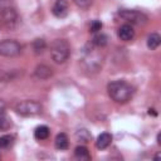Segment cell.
<instances>
[{"mask_svg":"<svg viewBox=\"0 0 161 161\" xmlns=\"http://www.w3.org/2000/svg\"><path fill=\"white\" fill-rule=\"evenodd\" d=\"M108 43V36L103 33H98L93 36V44L97 47H104Z\"/></svg>","mask_w":161,"mask_h":161,"instance_id":"cell-15","label":"cell"},{"mask_svg":"<svg viewBox=\"0 0 161 161\" xmlns=\"http://www.w3.org/2000/svg\"><path fill=\"white\" fill-rule=\"evenodd\" d=\"M10 127H11V119L5 113H1L0 114V131H6Z\"/></svg>","mask_w":161,"mask_h":161,"instance_id":"cell-17","label":"cell"},{"mask_svg":"<svg viewBox=\"0 0 161 161\" xmlns=\"http://www.w3.org/2000/svg\"><path fill=\"white\" fill-rule=\"evenodd\" d=\"M73 3H74L77 6H79V8L87 9V8H89V6L92 5L93 0H73Z\"/></svg>","mask_w":161,"mask_h":161,"instance_id":"cell-20","label":"cell"},{"mask_svg":"<svg viewBox=\"0 0 161 161\" xmlns=\"http://www.w3.org/2000/svg\"><path fill=\"white\" fill-rule=\"evenodd\" d=\"M161 43V36L157 33H152L147 38V47L150 49H156Z\"/></svg>","mask_w":161,"mask_h":161,"instance_id":"cell-13","label":"cell"},{"mask_svg":"<svg viewBox=\"0 0 161 161\" xmlns=\"http://www.w3.org/2000/svg\"><path fill=\"white\" fill-rule=\"evenodd\" d=\"M118 15L123 20H126L131 24H138L140 25V24H145L147 21V16L143 13L137 11V10H126L125 9V10H121L118 13Z\"/></svg>","mask_w":161,"mask_h":161,"instance_id":"cell-4","label":"cell"},{"mask_svg":"<svg viewBox=\"0 0 161 161\" xmlns=\"http://www.w3.org/2000/svg\"><path fill=\"white\" fill-rule=\"evenodd\" d=\"M70 54V47L64 39H55L50 45V55L55 63H64Z\"/></svg>","mask_w":161,"mask_h":161,"instance_id":"cell-2","label":"cell"},{"mask_svg":"<svg viewBox=\"0 0 161 161\" xmlns=\"http://www.w3.org/2000/svg\"><path fill=\"white\" fill-rule=\"evenodd\" d=\"M35 77H38L39 79H48L49 77H52L53 72H52V68H49L48 65L45 64H40L35 68V72H34Z\"/></svg>","mask_w":161,"mask_h":161,"instance_id":"cell-10","label":"cell"},{"mask_svg":"<svg viewBox=\"0 0 161 161\" xmlns=\"http://www.w3.org/2000/svg\"><path fill=\"white\" fill-rule=\"evenodd\" d=\"M69 142H68V137L65 133H58L55 137V147L58 150H65L68 147Z\"/></svg>","mask_w":161,"mask_h":161,"instance_id":"cell-11","label":"cell"},{"mask_svg":"<svg viewBox=\"0 0 161 161\" xmlns=\"http://www.w3.org/2000/svg\"><path fill=\"white\" fill-rule=\"evenodd\" d=\"M14 143L13 135H4L0 137V148H8Z\"/></svg>","mask_w":161,"mask_h":161,"instance_id":"cell-16","label":"cell"},{"mask_svg":"<svg viewBox=\"0 0 161 161\" xmlns=\"http://www.w3.org/2000/svg\"><path fill=\"white\" fill-rule=\"evenodd\" d=\"M68 10H69V5L67 0H57L52 8L53 14L57 18H64L68 15Z\"/></svg>","mask_w":161,"mask_h":161,"instance_id":"cell-7","label":"cell"},{"mask_svg":"<svg viewBox=\"0 0 161 161\" xmlns=\"http://www.w3.org/2000/svg\"><path fill=\"white\" fill-rule=\"evenodd\" d=\"M42 104L36 101H21L15 104V112L21 116H35L42 113Z\"/></svg>","mask_w":161,"mask_h":161,"instance_id":"cell-3","label":"cell"},{"mask_svg":"<svg viewBox=\"0 0 161 161\" xmlns=\"http://www.w3.org/2000/svg\"><path fill=\"white\" fill-rule=\"evenodd\" d=\"M0 157H1V156H0Z\"/></svg>","mask_w":161,"mask_h":161,"instance_id":"cell-24","label":"cell"},{"mask_svg":"<svg viewBox=\"0 0 161 161\" xmlns=\"http://www.w3.org/2000/svg\"><path fill=\"white\" fill-rule=\"evenodd\" d=\"M8 3H9V0H0V8L1 9L6 8L8 6Z\"/></svg>","mask_w":161,"mask_h":161,"instance_id":"cell-23","label":"cell"},{"mask_svg":"<svg viewBox=\"0 0 161 161\" xmlns=\"http://www.w3.org/2000/svg\"><path fill=\"white\" fill-rule=\"evenodd\" d=\"M118 36H119L121 40L128 42V40H131V39L135 36V30L132 29L131 25L125 24V25H122V26L118 29Z\"/></svg>","mask_w":161,"mask_h":161,"instance_id":"cell-8","label":"cell"},{"mask_svg":"<svg viewBox=\"0 0 161 161\" xmlns=\"http://www.w3.org/2000/svg\"><path fill=\"white\" fill-rule=\"evenodd\" d=\"M33 49L35 52V54H40L44 52L45 49V42L43 39H35L33 43Z\"/></svg>","mask_w":161,"mask_h":161,"instance_id":"cell-18","label":"cell"},{"mask_svg":"<svg viewBox=\"0 0 161 161\" xmlns=\"http://www.w3.org/2000/svg\"><path fill=\"white\" fill-rule=\"evenodd\" d=\"M49 133L50 131L47 126H38L34 131V136L36 140H47L49 137Z\"/></svg>","mask_w":161,"mask_h":161,"instance_id":"cell-12","label":"cell"},{"mask_svg":"<svg viewBox=\"0 0 161 161\" xmlns=\"http://www.w3.org/2000/svg\"><path fill=\"white\" fill-rule=\"evenodd\" d=\"M111 142H112V135L107 133V132H103L98 136V138L96 141V146L99 150H104L111 145Z\"/></svg>","mask_w":161,"mask_h":161,"instance_id":"cell-9","label":"cell"},{"mask_svg":"<svg viewBox=\"0 0 161 161\" xmlns=\"http://www.w3.org/2000/svg\"><path fill=\"white\" fill-rule=\"evenodd\" d=\"M4 111H5V102L3 99H0V114L1 113H5Z\"/></svg>","mask_w":161,"mask_h":161,"instance_id":"cell-22","label":"cell"},{"mask_svg":"<svg viewBox=\"0 0 161 161\" xmlns=\"http://www.w3.org/2000/svg\"><path fill=\"white\" fill-rule=\"evenodd\" d=\"M0 15H1L3 23H4V25L6 28H9V29H14L15 28V25L18 23V14L13 8L6 6V8L1 9Z\"/></svg>","mask_w":161,"mask_h":161,"instance_id":"cell-6","label":"cell"},{"mask_svg":"<svg viewBox=\"0 0 161 161\" xmlns=\"http://www.w3.org/2000/svg\"><path fill=\"white\" fill-rule=\"evenodd\" d=\"M75 136H77V138H78V140H80L82 142H88V141L91 140V133H89L87 130H84V128L78 130Z\"/></svg>","mask_w":161,"mask_h":161,"instance_id":"cell-19","label":"cell"},{"mask_svg":"<svg viewBox=\"0 0 161 161\" xmlns=\"http://www.w3.org/2000/svg\"><path fill=\"white\" fill-rule=\"evenodd\" d=\"M107 91L109 97L117 103H126L133 96V88L125 80H113L108 83Z\"/></svg>","mask_w":161,"mask_h":161,"instance_id":"cell-1","label":"cell"},{"mask_svg":"<svg viewBox=\"0 0 161 161\" xmlns=\"http://www.w3.org/2000/svg\"><path fill=\"white\" fill-rule=\"evenodd\" d=\"M21 52V45L15 40L0 42V54L4 57H16Z\"/></svg>","mask_w":161,"mask_h":161,"instance_id":"cell-5","label":"cell"},{"mask_svg":"<svg viewBox=\"0 0 161 161\" xmlns=\"http://www.w3.org/2000/svg\"><path fill=\"white\" fill-rule=\"evenodd\" d=\"M74 156H75L77 158H79V160H91V155H89L87 147H84V146H78V147H75V150H74Z\"/></svg>","mask_w":161,"mask_h":161,"instance_id":"cell-14","label":"cell"},{"mask_svg":"<svg viewBox=\"0 0 161 161\" xmlns=\"http://www.w3.org/2000/svg\"><path fill=\"white\" fill-rule=\"evenodd\" d=\"M102 29V23L99 20H93L92 24H91V31L92 33H97Z\"/></svg>","mask_w":161,"mask_h":161,"instance_id":"cell-21","label":"cell"}]
</instances>
